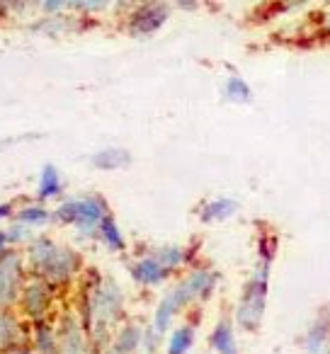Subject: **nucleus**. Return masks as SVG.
Segmentation results:
<instances>
[{
	"instance_id": "obj_16",
	"label": "nucleus",
	"mask_w": 330,
	"mask_h": 354,
	"mask_svg": "<svg viewBox=\"0 0 330 354\" xmlns=\"http://www.w3.org/2000/svg\"><path fill=\"white\" fill-rule=\"evenodd\" d=\"M8 231H0V252H6V245H8Z\"/></svg>"
},
{
	"instance_id": "obj_12",
	"label": "nucleus",
	"mask_w": 330,
	"mask_h": 354,
	"mask_svg": "<svg viewBox=\"0 0 330 354\" xmlns=\"http://www.w3.org/2000/svg\"><path fill=\"white\" fill-rule=\"evenodd\" d=\"M161 22H163V10H158V8H148V10H143L141 25H138L136 30L138 32H151V30H156Z\"/></svg>"
},
{
	"instance_id": "obj_3",
	"label": "nucleus",
	"mask_w": 330,
	"mask_h": 354,
	"mask_svg": "<svg viewBox=\"0 0 330 354\" xmlns=\"http://www.w3.org/2000/svg\"><path fill=\"white\" fill-rule=\"evenodd\" d=\"M20 260L15 252H0V306L10 304L20 291Z\"/></svg>"
},
{
	"instance_id": "obj_2",
	"label": "nucleus",
	"mask_w": 330,
	"mask_h": 354,
	"mask_svg": "<svg viewBox=\"0 0 330 354\" xmlns=\"http://www.w3.org/2000/svg\"><path fill=\"white\" fill-rule=\"evenodd\" d=\"M56 216L61 221H73L78 223L83 231H93L98 223H102L104 218V207L98 199H83V202H66L64 207H59Z\"/></svg>"
},
{
	"instance_id": "obj_6",
	"label": "nucleus",
	"mask_w": 330,
	"mask_h": 354,
	"mask_svg": "<svg viewBox=\"0 0 330 354\" xmlns=\"http://www.w3.org/2000/svg\"><path fill=\"white\" fill-rule=\"evenodd\" d=\"M17 323L6 308H0V349H10L17 344Z\"/></svg>"
},
{
	"instance_id": "obj_1",
	"label": "nucleus",
	"mask_w": 330,
	"mask_h": 354,
	"mask_svg": "<svg viewBox=\"0 0 330 354\" xmlns=\"http://www.w3.org/2000/svg\"><path fill=\"white\" fill-rule=\"evenodd\" d=\"M30 265L35 267L39 274H46L49 279H61L68 274L71 270V255L66 250H56L54 243L39 241L30 248Z\"/></svg>"
},
{
	"instance_id": "obj_9",
	"label": "nucleus",
	"mask_w": 330,
	"mask_h": 354,
	"mask_svg": "<svg viewBox=\"0 0 330 354\" xmlns=\"http://www.w3.org/2000/svg\"><path fill=\"white\" fill-rule=\"evenodd\" d=\"M192 342V328H180L170 339V354H185Z\"/></svg>"
},
{
	"instance_id": "obj_5",
	"label": "nucleus",
	"mask_w": 330,
	"mask_h": 354,
	"mask_svg": "<svg viewBox=\"0 0 330 354\" xmlns=\"http://www.w3.org/2000/svg\"><path fill=\"white\" fill-rule=\"evenodd\" d=\"M134 277L143 284H158L165 277V267L161 265V260H143L134 267Z\"/></svg>"
},
{
	"instance_id": "obj_8",
	"label": "nucleus",
	"mask_w": 330,
	"mask_h": 354,
	"mask_svg": "<svg viewBox=\"0 0 330 354\" xmlns=\"http://www.w3.org/2000/svg\"><path fill=\"white\" fill-rule=\"evenodd\" d=\"M214 344L221 354H236V347H233V337H231V330L226 325H219L217 333H214Z\"/></svg>"
},
{
	"instance_id": "obj_11",
	"label": "nucleus",
	"mask_w": 330,
	"mask_h": 354,
	"mask_svg": "<svg viewBox=\"0 0 330 354\" xmlns=\"http://www.w3.org/2000/svg\"><path fill=\"white\" fill-rule=\"evenodd\" d=\"M102 238H104V243H107L109 248H114V250H122L124 248V241H122V236H119V231H117V226H114V221L112 218H104L102 223Z\"/></svg>"
},
{
	"instance_id": "obj_13",
	"label": "nucleus",
	"mask_w": 330,
	"mask_h": 354,
	"mask_svg": "<svg viewBox=\"0 0 330 354\" xmlns=\"http://www.w3.org/2000/svg\"><path fill=\"white\" fill-rule=\"evenodd\" d=\"M95 162H98L100 167H119L122 162H127V156L119 151H107V153H100V156L95 158Z\"/></svg>"
},
{
	"instance_id": "obj_15",
	"label": "nucleus",
	"mask_w": 330,
	"mask_h": 354,
	"mask_svg": "<svg viewBox=\"0 0 330 354\" xmlns=\"http://www.w3.org/2000/svg\"><path fill=\"white\" fill-rule=\"evenodd\" d=\"M10 214H12V207H10V204H0V221H3L6 216H10Z\"/></svg>"
},
{
	"instance_id": "obj_7",
	"label": "nucleus",
	"mask_w": 330,
	"mask_h": 354,
	"mask_svg": "<svg viewBox=\"0 0 330 354\" xmlns=\"http://www.w3.org/2000/svg\"><path fill=\"white\" fill-rule=\"evenodd\" d=\"M61 192V177L56 172V167L46 165L42 170V177H39V197L42 199H49V197H56Z\"/></svg>"
},
{
	"instance_id": "obj_4",
	"label": "nucleus",
	"mask_w": 330,
	"mask_h": 354,
	"mask_svg": "<svg viewBox=\"0 0 330 354\" xmlns=\"http://www.w3.org/2000/svg\"><path fill=\"white\" fill-rule=\"evenodd\" d=\"M44 299H46V291L42 284L32 281L30 286L22 289V304H25L27 313L30 315H42L44 313Z\"/></svg>"
},
{
	"instance_id": "obj_10",
	"label": "nucleus",
	"mask_w": 330,
	"mask_h": 354,
	"mask_svg": "<svg viewBox=\"0 0 330 354\" xmlns=\"http://www.w3.org/2000/svg\"><path fill=\"white\" fill-rule=\"evenodd\" d=\"M15 216L20 223H44L46 218H49V212L42 207H25V209H20Z\"/></svg>"
},
{
	"instance_id": "obj_14",
	"label": "nucleus",
	"mask_w": 330,
	"mask_h": 354,
	"mask_svg": "<svg viewBox=\"0 0 330 354\" xmlns=\"http://www.w3.org/2000/svg\"><path fill=\"white\" fill-rule=\"evenodd\" d=\"M231 207H233L231 202H217L207 209V216H223L221 212H226V209H231Z\"/></svg>"
}]
</instances>
